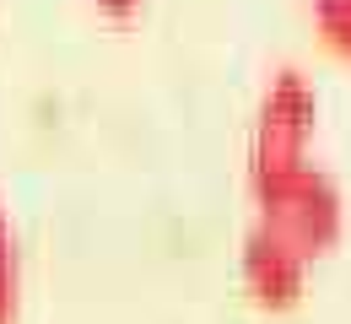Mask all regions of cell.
Masks as SVG:
<instances>
[{
	"label": "cell",
	"mask_w": 351,
	"mask_h": 324,
	"mask_svg": "<svg viewBox=\"0 0 351 324\" xmlns=\"http://www.w3.org/2000/svg\"><path fill=\"white\" fill-rule=\"evenodd\" d=\"M249 200L260 211L265 227H276L281 238H292L303 254H324L341 243L346 232V195L335 184L330 168H319L313 157L292 162V168H270V173H243Z\"/></svg>",
	"instance_id": "1"
},
{
	"label": "cell",
	"mask_w": 351,
	"mask_h": 324,
	"mask_svg": "<svg viewBox=\"0 0 351 324\" xmlns=\"http://www.w3.org/2000/svg\"><path fill=\"white\" fill-rule=\"evenodd\" d=\"M313 136H319V87L298 65H281L265 82L260 103H254V130H249L243 173H270V168L308 162L313 157Z\"/></svg>",
	"instance_id": "2"
},
{
	"label": "cell",
	"mask_w": 351,
	"mask_h": 324,
	"mask_svg": "<svg viewBox=\"0 0 351 324\" xmlns=\"http://www.w3.org/2000/svg\"><path fill=\"white\" fill-rule=\"evenodd\" d=\"M308 265H313V254H303L292 238H281V232L265 227V222H254V227L243 232V243H238V281L270 314H287V308L303 303Z\"/></svg>",
	"instance_id": "3"
},
{
	"label": "cell",
	"mask_w": 351,
	"mask_h": 324,
	"mask_svg": "<svg viewBox=\"0 0 351 324\" xmlns=\"http://www.w3.org/2000/svg\"><path fill=\"white\" fill-rule=\"evenodd\" d=\"M22 319V243H16V222L0 200V324Z\"/></svg>",
	"instance_id": "4"
},
{
	"label": "cell",
	"mask_w": 351,
	"mask_h": 324,
	"mask_svg": "<svg viewBox=\"0 0 351 324\" xmlns=\"http://www.w3.org/2000/svg\"><path fill=\"white\" fill-rule=\"evenodd\" d=\"M308 5H313V27H319V38L351 65V0H308Z\"/></svg>",
	"instance_id": "5"
},
{
	"label": "cell",
	"mask_w": 351,
	"mask_h": 324,
	"mask_svg": "<svg viewBox=\"0 0 351 324\" xmlns=\"http://www.w3.org/2000/svg\"><path fill=\"white\" fill-rule=\"evenodd\" d=\"M103 16H114V22H125V16H135L141 11V0H92Z\"/></svg>",
	"instance_id": "6"
}]
</instances>
